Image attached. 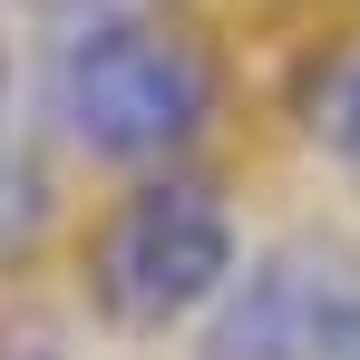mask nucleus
I'll list each match as a JSON object with an SVG mask.
<instances>
[{
	"label": "nucleus",
	"instance_id": "1",
	"mask_svg": "<svg viewBox=\"0 0 360 360\" xmlns=\"http://www.w3.org/2000/svg\"><path fill=\"white\" fill-rule=\"evenodd\" d=\"M49 117L98 166L176 176V156L214 127V59L176 20H146L127 0L117 10H78L68 39L49 49Z\"/></svg>",
	"mask_w": 360,
	"mask_h": 360
},
{
	"label": "nucleus",
	"instance_id": "2",
	"mask_svg": "<svg viewBox=\"0 0 360 360\" xmlns=\"http://www.w3.org/2000/svg\"><path fill=\"white\" fill-rule=\"evenodd\" d=\"M253 263L224 214V195L205 176H146L108 205V224L88 243V302L117 331H176V321H214V302L234 292Z\"/></svg>",
	"mask_w": 360,
	"mask_h": 360
},
{
	"label": "nucleus",
	"instance_id": "3",
	"mask_svg": "<svg viewBox=\"0 0 360 360\" xmlns=\"http://www.w3.org/2000/svg\"><path fill=\"white\" fill-rule=\"evenodd\" d=\"M205 360H360V253L331 234L263 243L214 302Z\"/></svg>",
	"mask_w": 360,
	"mask_h": 360
},
{
	"label": "nucleus",
	"instance_id": "4",
	"mask_svg": "<svg viewBox=\"0 0 360 360\" xmlns=\"http://www.w3.org/2000/svg\"><path fill=\"white\" fill-rule=\"evenodd\" d=\"M311 136H321V146H331V156H341V166L360 176V59L341 68V78H331V98H321V117H311Z\"/></svg>",
	"mask_w": 360,
	"mask_h": 360
},
{
	"label": "nucleus",
	"instance_id": "5",
	"mask_svg": "<svg viewBox=\"0 0 360 360\" xmlns=\"http://www.w3.org/2000/svg\"><path fill=\"white\" fill-rule=\"evenodd\" d=\"M30 185H20V166H10V59H0V243H10V205H20Z\"/></svg>",
	"mask_w": 360,
	"mask_h": 360
}]
</instances>
